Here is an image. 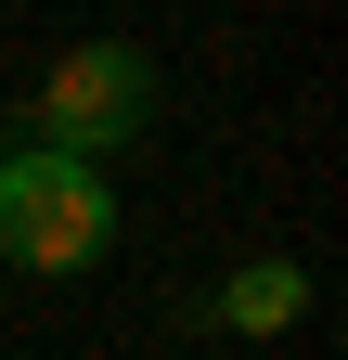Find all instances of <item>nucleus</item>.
Masks as SVG:
<instances>
[{
	"label": "nucleus",
	"mask_w": 348,
	"mask_h": 360,
	"mask_svg": "<svg viewBox=\"0 0 348 360\" xmlns=\"http://www.w3.org/2000/svg\"><path fill=\"white\" fill-rule=\"evenodd\" d=\"M155 103H168V77H155V52H142V39H77V52L39 77V103H26V142H39V155H77V167H104L129 129H155Z\"/></svg>",
	"instance_id": "obj_1"
},
{
	"label": "nucleus",
	"mask_w": 348,
	"mask_h": 360,
	"mask_svg": "<svg viewBox=\"0 0 348 360\" xmlns=\"http://www.w3.org/2000/svg\"><path fill=\"white\" fill-rule=\"evenodd\" d=\"M104 245H116L104 167L39 155V142L0 155V257H13V270H104Z\"/></svg>",
	"instance_id": "obj_2"
},
{
	"label": "nucleus",
	"mask_w": 348,
	"mask_h": 360,
	"mask_svg": "<svg viewBox=\"0 0 348 360\" xmlns=\"http://www.w3.org/2000/svg\"><path fill=\"white\" fill-rule=\"evenodd\" d=\"M297 309H310V270H297V257H258V270H232V283L206 296V322H232V335H284Z\"/></svg>",
	"instance_id": "obj_3"
}]
</instances>
